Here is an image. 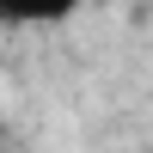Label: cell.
Segmentation results:
<instances>
[{"label": "cell", "instance_id": "obj_1", "mask_svg": "<svg viewBox=\"0 0 153 153\" xmlns=\"http://www.w3.org/2000/svg\"><path fill=\"white\" fill-rule=\"evenodd\" d=\"M74 0H0V19L6 25H43V19H61Z\"/></svg>", "mask_w": 153, "mask_h": 153}]
</instances>
